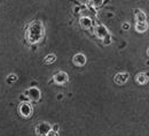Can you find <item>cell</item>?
<instances>
[{"label": "cell", "mask_w": 149, "mask_h": 136, "mask_svg": "<svg viewBox=\"0 0 149 136\" xmlns=\"http://www.w3.org/2000/svg\"><path fill=\"white\" fill-rule=\"evenodd\" d=\"M44 34H45V29H44L42 23L40 21H33V22H31V24L28 28L26 39L31 44L38 43L44 37Z\"/></svg>", "instance_id": "obj_1"}, {"label": "cell", "mask_w": 149, "mask_h": 136, "mask_svg": "<svg viewBox=\"0 0 149 136\" xmlns=\"http://www.w3.org/2000/svg\"><path fill=\"white\" fill-rule=\"evenodd\" d=\"M19 114H21L22 117L28 118L32 114V106H31L30 103L24 101V103H22V104L19 105Z\"/></svg>", "instance_id": "obj_2"}, {"label": "cell", "mask_w": 149, "mask_h": 136, "mask_svg": "<svg viewBox=\"0 0 149 136\" xmlns=\"http://www.w3.org/2000/svg\"><path fill=\"white\" fill-rule=\"evenodd\" d=\"M49 130H52V127L48 122H41L36 127V133L38 136H46Z\"/></svg>", "instance_id": "obj_3"}, {"label": "cell", "mask_w": 149, "mask_h": 136, "mask_svg": "<svg viewBox=\"0 0 149 136\" xmlns=\"http://www.w3.org/2000/svg\"><path fill=\"white\" fill-rule=\"evenodd\" d=\"M25 96L28 99H30L31 101H37L40 98V91L37 88H30L25 91Z\"/></svg>", "instance_id": "obj_4"}, {"label": "cell", "mask_w": 149, "mask_h": 136, "mask_svg": "<svg viewBox=\"0 0 149 136\" xmlns=\"http://www.w3.org/2000/svg\"><path fill=\"white\" fill-rule=\"evenodd\" d=\"M68 80H69V76L64 72H60V73H57L55 76H54V81H55L57 84H64V83L68 82Z\"/></svg>", "instance_id": "obj_5"}, {"label": "cell", "mask_w": 149, "mask_h": 136, "mask_svg": "<svg viewBox=\"0 0 149 136\" xmlns=\"http://www.w3.org/2000/svg\"><path fill=\"white\" fill-rule=\"evenodd\" d=\"M115 82L117 83V84H120V85H123V84H125L126 82H127V80H129V74L127 73H118L116 76H115Z\"/></svg>", "instance_id": "obj_6"}, {"label": "cell", "mask_w": 149, "mask_h": 136, "mask_svg": "<svg viewBox=\"0 0 149 136\" xmlns=\"http://www.w3.org/2000/svg\"><path fill=\"white\" fill-rule=\"evenodd\" d=\"M95 34H96V36H97L99 38L102 39L108 35V31H107V28H106L104 25L100 24V25H97V27L95 28Z\"/></svg>", "instance_id": "obj_7"}, {"label": "cell", "mask_w": 149, "mask_h": 136, "mask_svg": "<svg viewBox=\"0 0 149 136\" xmlns=\"http://www.w3.org/2000/svg\"><path fill=\"white\" fill-rule=\"evenodd\" d=\"M74 63L78 67H81L86 63V58L84 54H76L74 57Z\"/></svg>", "instance_id": "obj_8"}, {"label": "cell", "mask_w": 149, "mask_h": 136, "mask_svg": "<svg viewBox=\"0 0 149 136\" xmlns=\"http://www.w3.org/2000/svg\"><path fill=\"white\" fill-rule=\"evenodd\" d=\"M80 25L84 29H90L91 25H92V21L90 18H81L80 19Z\"/></svg>", "instance_id": "obj_9"}, {"label": "cell", "mask_w": 149, "mask_h": 136, "mask_svg": "<svg viewBox=\"0 0 149 136\" xmlns=\"http://www.w3.org/2000/svg\"><path fill=\"white\" fill-rule=\"evenodd\" d=\"M147 28H148V25H147L146 22H138V23L135 24V29H136V31H139V32H145V31L147 30Z\"/></svg>", "instance_id": "obj_10"}, {"label": "cell", "mask_w": 149, "mask_h": 136, "mask_svg": "<svg viewBox=\"0 0 149 136\" xmlns=\"http://www.w3.org/2000/svg\"><path fill=\"white\" fill-rule=\"evenodd\" d=\"M136 81H138L139 84H146L148 82V75L145 74V73H141L136 76Z\"/></svg>", "instance_id": "obj_11"}, {"label": "cell", "mask_w": 149, "mask_h": 136, "mask_svg": "<svg viewBox=\"0 0 149 136\" xmlns=\"http://www.w3.org/2000/svg\"><path fill=\"white\" fill-rule=\"evenodd\" d=\"M135 19H136V22H146L147 16H146V14H145L143 12L136 11V13H135Z\"/></svg>", "instance_id": "obj_12"}, {"label": "cell", "mask_w": 149, "mask_h": 136, "mask_svg": "<svg viewBox=\"0 0 149 136\" xmlns=\"http://www.w3.org/2000/svg\"><path fill=\"white\" fill-rule=\"evenodd\" d=\"M55 60H56V57L54 56V54H48V56H47V57L45 58L44 62L48 65V63H53V62H54Z\"/></svg>", "instance_id": "obj_13"}, {"label": "cell", "mask_w": 149, "mask_h": 136, "mask_svg": "<svg viewBox=\"0 0 149 136\" xmlns=\"http://www.w3.org/2000/svg\"><path fill=\"white\" fill-rule=\"evenodd\" d=\"M7 83H13V82H16L17 81V76L16 75H9L8 78H7Z\"/></svg>", "instance_id": "obj_14"}, {"label": "cell", "mask_w": 149, "mask_h": 136, "mask_svg": "<svg viewBox=\"0 0 149 136\" xmlns=\"http://www.w3.org/2000/svg\"><path fill=\"white\" fill-rule=\"evenodd\" d=\"M92 4L95 7H100L102 4H103V0H92Z\"/></svg>", "instance_id": "obj_15"}, {"label": "cell", "mask_w": 149, "mask_h": 136, "mask_svg": "<svg viewBox=\"0 0 149 136\" xmlns=\"http://www.w3.org/2000/svg\"><path fill=\"white\" fill-rule=\"evenodd\" d=\"M103 39V43H104V45H108V44H110V36L109 35H107Z\"/></svg>", "instance_id": "obj_16"}, {"label": "cell", "mask_w": 149, "mask_h": 136, "mask_svg": "<svg viewBox=\"0 0 149 136\" xmlns=\"http://www.w3.org/2000/svg\"><path fill=\"white\" fill-rule=\"evenodd\" d=\"M46 136H58L57 134V132H54V130H49L48 133H47V135Z\"/></svg>", "instance_id": "obj_17"}, {"label": "cell", "mask_w": 149, "mask_h": 136, "mask_svg": "<svg viewBox=\"0 0 149 136\" xmlns=\"http://www.w3.org/2000/svg\"><path fill=\"white\" fill-rule=\"evenodd\" d=\"M122 28H123L124 30H129V29H130V24H129V23H124V24L122 25Z\"/></svg>", "instance_id": "obj_18"}, {"label": "cell", "mask_w": 149, "mask_h": 136, "mask_svg": "<svg viewBox=\"0 0 149 136\" xmlns=\"http://www.w3.org/2000/svg\"><path fill=\"white\" fill-rule=\"evenodd\" d=\"M52 130H54V132H57L58 130V125H55L54 127H53V129Z\"/></svg>", "instance_id": "obj_19"}]
</instances>
